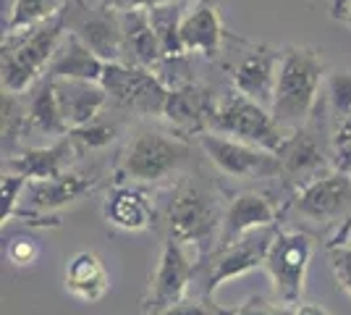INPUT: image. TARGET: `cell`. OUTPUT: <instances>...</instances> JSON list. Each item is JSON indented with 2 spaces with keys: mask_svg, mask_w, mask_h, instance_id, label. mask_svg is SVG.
<instances>
[{
  "mask_svg": "<svg viewBox=\"0 0 351 315\" xmlns=\"http://www.w3.org/2000/svg\"><path fill=\"white\" fill-rule=\"evenodd\" d=\"M228 202L220 189L202 176H181L168 202V240L181 242L197 255L199 263L215 253Z\"/></svg>",
  "mask_w": 351,
  "mask_h": 315,
  "instance_id": "6da1fadb",
  "label": "cell"
},
{
  "mask_svg": "<svg viewBox=\"0 0 351 315\" xmlns=\"http://www.w3.org/2000/svg\"><path fill=\"white\" fill-rule=\"evenodd\" d=\"M63 37H66L63 11L29 30L3 32V45H0L3 90L16 95L29 92L43 76H47Z\"/></svg>",
  "mask_w": 351,
  "mask_h": 315,
  "instance_id": "7a4b0ae2",
  "label": "cell"
},
{
  "mask_svg": "<svg viewBox=\"0 0 351 315\" xmlns=\"http://www.w3.org/2000/svg\"><path fill=\"white\" fill-rule=\"evenodd\" d=\"M325 63L312 47H286L280 53V71L273 97V119L286 132L304 129L320 100Z\"/></svg>",
  "mask_w": 351,
  "mask_h": 315,
  "instance_id": "3957f363",
  "label": "cell"
},
{
  "mask_svg": "<svg viewBox=\"0 0 351 315\" xmlns=\"http://www.w3.org/2000/svg\"><path fill=\"white\" fill-rule=\"evenodd\" d=\"M189 139L178 135H168L155 126H139L126 139V148L118 161L116 184H160L178 176L191 163Z\"/></svg>",
  "mask_w": 351,
  "mask_h": 315,
  "instance_id": "277c9868",
  "label": "cell"
},
{
  "mask_svg": "<svg viewBox=\"0 0 351 315\" xmlns=\"http://www.w3.org/2000/svg\"><path fill=\"white\" fill-rule=\"evenodd\" d=\"M283 213L307 229H336L328 247L349 244L351 237V174L330 171L322 179L299 189L291 200H286Z\"/></svg>",
  "mask_w": 351,
  "mask_h": 315,
  "instance_id": "5b68a950",
  "label": "cell"
},
{
  "mask_svg": "<svg viewBox=\"0 0 351 315\" xmlns=\"http://www.w3.org/2000/svg\"><path fill=\"white\" fill-rule=\"evenodd\" d=\"M210 132L247 142L254 148H263V150L276 152V155L286 148V142L291 137V132H286L278 121L273 119V113L267 108L249 100L247 95L236 90L218 97V108H215Z\"/></svg>",
  "mask_w": 351,
  "mask_h": 315,
  "instance_id": "8992f818",
  "label": "cell"
},
{
  "mask_svg": "<svg viewBox=\"0 0 351 315\" xmlns=\"http://www.w3.org/2000/svg\"><path fill=\"white\" fill-rule=\"evenodd\" d=\"M278 226H267V229L249 231L241 240L231 242L226 247H218L205 263H199V270H197V284H202L199 297L213 300V294L218 292L220 284L239 279L254 268H265L270 244L278 237Z\"/></svg>",
  "mask_w": 351,
  "mask_h": 315,
  "instance_id": "52a82bcc",
  "label": "cell"
},
{
  "mask_svg": "<svg viewBox=\"0 0 351 315\" xmlns=\"http://www.w3.org/2000/svg\"><path fill=\"white\" fill-rule=\"evenodd\" d=\"M315 255V240L307 231L296 229H280L278 237L270 244V253L265 260V270L273 281V292L278 302L286 307L302 305L304 294V279H307L309 263Z\"/></svg>",
  "mask_w": 351,
  "mask_h": 315,
  "instance_id": "ba28073f",
  "label": "cell"
},
{
  "mask_svg": "<svg viewBox=\"0 0 351 315\" xmlns=\"http://www.w3.org/2000/svg\"><path fill=\"white\" fill-rule=\"evenodd\" d=\"M197 145L202 148L210 163L218 168L226 179L236 181H270L280 179V158L276 152L254 148L247 142H239L223 135L197 137Z\"/></svg>",
  "mask_w": 351,
  "mask_h": 315,
  "instance_id": "9c48e42d",
  "label": "cell"
},
{
  "mask_svg": "<svg viewBox=\"0 0 351 315\" xmlns=\"http://www.w3.org/2000/svg\"><path fill=\"white\" fill-rule=\"evenodd\" d=\"M110 97V103L136 113V116H160L168 103V87L162 84L155 71L126 66V63H105V74L100 82Z\"/></svg>",
  "mask_w": 351,
  "mask_h": 315,
  "instance_id": "30bf717a",
  "label": "cell"
},
{
  "mask_svg": "<svg viewBox=\"0 0 351 315\" xmlns=\"http://www.w3.org/2000/svg\"><path fill=\"white\" fill-rule=\"evenodd\" d=\"M197 270H199V260L189 247H184L181 242L165 240L152 284L145 297V313L160 315L171 305L186 300L189 286L197 284Z\"/></svg>",
  "mask_w": 351,
  "mask_h": 315,
  "instance_id": "8fae6325",
  "label": "cell"
},
{
  "mask_svg": "<svg viewBox=\"0 0 351 315\" xmlns=\"http://www.w3.org/2000/svg\"><path fill=\"white\" fill-rule=\"evenodd\" d=\"M328 142H330V137H320V132L312 124H307L299 132H291L286 148L278 152L280 181H283V187L291 189V195H296L312 181L322 179L325 174L336 171V161L330 158V152L325 148Z\"/></svg>",
  "mask_w": 351,
  "mask_h": 315,
  "instance_id": "7c38bea8",
  "label": "cell"
},
{
  "mask_svg": "<svg viewBox=\"0 0 351 315\" xmlns=\"http://www.w3.org/2000/svg\"><path fill=\"white\" fill-rule=\"evenodd\" d=\"M66 32L73 34L103 60V63H123V37L118 14L108 8H89L84 0H69L63 8Z\"/></svg>",
  "mask_w": 351,
  "mask_h": 315,
  "instance_id": "4fadbf2b",
  "label": "cell"
},
{
  "mask_svg": "<svg viewBox=\"0 0 351 315\" xmlns=\"http://www.w3.org/2000/svg\"><path fill=\"white\" fill-rule=\"evenodd\" d=\"M278 71H280V53L265 45L244 47L239 60H236L234 66H228L234 90L247 95L249 100L260 103L267 110L273 108Z\"/></svg>",
  "mask_w": 351,
  "mask_h": 315,
  "instance_id": "5bb4252c",
  "label": "cell"
},
{
  "mask_svg": "<svg viewBox=\"0 0 351 315\" xmlns=\"http://www.w3.org/2000/svg\"><path fill=\"white\" fill-rule=\"evenodd\" d=\"M218 97L210 87L191 82L186 87L168 92V103L162 119L173 126V135L184 137H202L213 129V116L218 108Z\"/></svg>",
  "mask_w": 351,
  "mask_h": 315,
  "instance_id": "9a60e30c",
  "label": "cell"
},
{
  "mask_svg": "<svg viewBox=\"0 0 351 315\" xmlns=\"http://www.w3.org/2000/svg\"><path fill=\"white\" fill-rule=\"evenodd\" d=\"M283 215V208L276 205V200L265 192H239L228 200V208L223 215V229H220L218 247H226L231 242L241 240L249 231L267 229V226H278V218ZM215 247V250H218Z\"/></svg>",
  "mask_w": 351,
  "mask_h": 315,
  "instance_id": "2e32d148",
  "label": "cell"
},
{
  "mask_svg": "<svg viewBox=\"0 0 351 315\" xmlns=\"http://www.w3.org/2000/svg\"><path fill=\"white\" fill-rule=\"evenodd\" d=\"M79 148L71 137L56 139L47 148H27L19 150L16 155L5 158L3 171L24 176L27 181H50L63 176L66 171H71L73 158H79Z\"/></svg>",
  "mask_w": 351,
  "mask_h": 315,
  "instance_id": "e0dca14e",
  "label": "cell"
},
{
  "mask_svg": "<svg viewBox=\"0 0 351 315\" xmlns=\"http://www.w3.org/2000/svg\"><path fill=\"white\" fill-rule=\"evenodd\" d=\"M118 21H121V37H123V63L147 69V71H158L168 56L160 45V37L149 24L145 8L118 14Z\"/></svg>",
  "mask_w": 351,
  "mask_h": 315,
  "instance_id": "ac0fdd59",
  "label": "cell"
},
{
  "mask_svg": "<svg viewBox=\"0 0 351 315\" xmlns=\"http://www.w3.org/2000/svg\"><path fill=\"white\" fill-rule=\"evenodd\" d=\"M56 97H58L60 116L66 121L69 132L82 129L100 119L105 105L110 103L108 92L97 82H79V79H56Z\"/></svg>",
  "mask_w": 351,
  "mask_h": 315,
  "instance_id": "d6986e66",
  "label": "cell"
},
{
  "mask_svg": "<svg viewBox=\"0 0 351 315\" xmlns=\"http://www.w3.org/2000/svg\"><path fill=\"white\" fill-rule=\"evenodd\" d=\"M223 21H220V11L213 0H191L186 14L181 19V45L184 53H197L213 58L218 56L223 47Z\"/></svg>",
  "mask_w": 351,
  "mask_h": 315,
  "instance_id": "ffe728a7",
  "label": "cell"
},
{
  "mask_svg": "<svg viewBox=\"0 0 351 315\" xmlns=\"http://www.w3.org/2000/svg\"><path fill=\"white\" fill-rule=\"evenodd\" d=\"M97 176L95 174H84V171H66L63 176L50 181H29L24 197L29 213H53L58 208L73 205L82 197H87L95 187H97Z\"/></svg>",
  "mask_w": 351,
  "mask_h": 315,
  "instance_id": "44dd1931",
  "label": "cell"
},
{
  "mask_svg": "<svg viewBox=\"0 0 351 315\" xmlns=\"http://www.w3.org/2000/svg\"><path fill=\"white\" fill-rule=\"evenodd\" d=\"M105 221L123 231H147L155 224V205L134 184H113L103 202Z\"/></svg>",
  "mask_w": 351,
  "mask_h": 315,
  "instance_id": "7402d4cb",
  "label": "cell"
},
{
  "mask_svg": "<svg viewBox=\"0 0 351 315\" xmlns=\"http://www.w3.org/2000/svg\"><path fill=\"white\" fill-rule=\"evenodd\" d=\"M63 284H66V292L76 300L97 302L110 289V276H108L103 257L92 250H82L66 263Z\"/></svg>",
  "mask_w": 351,
  "mask_h": 315,
  "instance_id": "603a6c76",
  "label": "cell"
},
{
  "mask_svg": "<svg viewBox=\"0 0 351 315\" xmlns=\"http://www.w3.org/2000/svg\"><path fill=\"white\" fill-rule=\"evenodd\" d=\"M47 74L56 76V79H79V82H97L100 84L105 74V63L84 43H79L73 34L66 32Z\"/></svg>",
  "mask_w": 351,
  "mask_h": 315,
  "instance_id": "cb8c5ba5",
  "label": "cell"
},
{
  "mask_svg": "<svg viewBox=\"0 0 351 315\" xmlns=\"http://www.w3.org/2000/svg\"><path fill=\"white\" fill-rule=\"evenodd\" d=\"M24 103H27V113H29V129L40 132V135L56 137V139H63V137L71 135L63 116H60L58 97H56V82H53L50 74L43 76L27 92Z\"/></svg>",
  "mask_w": 351,
  "mask_h": 315,
  "instance_id": "d4e9b609",
  "label": "cell"
},
{
  "mask_svg": "<svg viewBox=\"0 0 351 315\" xmlns=\"http://www.w3.org/2000/svg\"><path fill=\"white\" fill-rule=\"evenodd\" d=\"M328 124L330 145L341 150L351 145V71L328 76Z\"/></svg>",
  "mask_w": 351,
  "mask_h": 315,
  "instance_id": "484cf974",
  "label": "cell"
},
{
  "mask_svg": "<svg viewBox=\"0 0 351 315\" xmlns=\"http://www.w3.org/2000/svg\"><path fill=\"white\" fill-rule=\"evenodd\" d=\"M184 14H186V5L181 0L147 8L149 24H152L155 34L160 37V45L168 58H184L186 56L184 45H181V19H184Z\"/></svg>",
  "mask_w": 351,
  "mask_h": 315,
  "instance_id": "4316f807",
  "label": "cell"
},
{
  "mask_svg": "<svg viewBox=\"0 0 351 315\" xmlns=\"http://www.w3.org/2000/svg\"><path fill=\"white\" fill-rule=\"evenodd\" d=\"M0 110H3V155L11 158L16 155V148L24 132L29 129V113H27V103L21 100V95L5 90H3Z\"/></svg>",
  "mask_w": 351,
  "mask_h": 315,
  "instance_id": "83f0119b",
  "label": "cell"
},
{
  "mask_svg": "<svg viewBox=\"0 0 351 315\" xmlns=\"http://www.w3.org/2000/svg\"><path fill=\"white\" fill-rule=\"evenodd\" d=\"M69 0H14L5 19V32H19L37 27L47 19L58 16Z\"/></svg>",
  "mask_w": 351,
  "mask_h": 315,
  "instance_id": "f1b7e54d",
  "label": "cell"
},
{
  "mask_svg": "<svg viewBox=\"0 0 351 315\" xmlns=\"http://www.w3.org/2000/svg\"><path fill=\"white\" fill-rule=\"evenodd\" d=\"M76 142L79 150H103L108 145H113L118 137V124L113 121L95 119L92 124L82 126V129H73L69 135Z\"/></svg>",
  "mask_w": 351,
  "mask_h": 315,
  "instance_id": "f546056e",
  "label": "cell"
},
{
  "mask_svg": "<svg viewBox=\"0 0 351 315\" xmlns=\"http://www.w3.org/2000/svg\"><path fill=\"white\" fill-rule=\"evenodd\" d=\"M27 184L29 181L24 179V176H16V174L3 171V181H0V197H3V213H0V218H3V224L11 221L16 215V202H19V197L24 195Z\"/></svg>",
  "mask_w": 351,
  "mask_h": 315,
  "instance_id": "4dcf8cb0",
  "label": "cell"
},
{
  "mask_svg": "<svg viewBox=\"0 0 351 315\" xmlns=\"http://www.w3.org/2000/svg\"><path fill=\"white\" fill-rule=\"evenodd\" d=\"M40 244L37 240H32V237H24V234H19L14 240L5 244V257L11 260V266H19V268H24V266H34L37 260H40Z\"/></svg>",
  "mask_w": 351,
  "mask_h": 315,
  "instance_id": "1f68e13d",
  "label": "cell"
},
{
  "mask_svg": "<svg viewBox=\"0 0 351 315\" xmlns=\"http://www.w3.org/2000/svg\"><path fill=\"white\" fill-rule=\"evenodd\" d=\"M328 260H330V270L336 276L338 286L351 297V244L328 247Z\"/></svg>",
  "mask_w": 351,
  "mask_h": 315,
  "instance_id": "d6a6232c",
  "label": "cell"
},
{
  "mask_svg": "<svg viewBox=\"0 0 351 315\" xmlns=\"http://www.w3.org/2000/svg\"><path fill=\"white\" fill-rule=\"evenodd\" d=\"M160 315H231V310H220L215 302L205 297H186L162 310Z\"/></svg>",
  "mask_w": 351,
  "mask_h": 315,
  "instance_id": "836d02e7",
  "label": "cell"
},
{
  "mask_svg": "<svg viewBox=\"0 0 351 315\" xmlns=\"http://www.w3.org/2000/svg\"><path fill=\"white\" fill-rule=\"evenodd\" d=\"M231 315H293V307H286L278 300L273 302L260 297V294H254V297L241 302L236 310H231Z\"/></svg>",
  "mask_w": 351,
  "mask_h": 315,
  "instance_id": "e575fe53",
  "label": "cell"
},
{
  "mask_svg": "<svg viewBox=\"0 0 351 315\" xmlns=\"http://www.w3.org/2000/svg\"><path fill=\"white\" fill-rule=\"evenodd\" d=\"M165 3H176V0H100V5L113 11V14H126V11H139V8H155V5H165Z\"/></svg>",
  "mask_w": 351,
  "mask_h": 315,
  "instance_id": "d590c367",
  "label": "cell"
},
{
  "mask_svg": "<svg viewBox=\"0 0 351 315\" xmlns=\"http://www.w3.org/2000/svg\"><path fill=\"white\" fill-rule=\"evenodd\" d=\"M293 315H330L325 307L320 305H312V302H304V305H296L293 307Z\"/></svg>",
  "mask_w": 351,
  "mask_h": 315,
  "instance_id": "8d00e7d4",
  "label": "cell"
},
{
  "mask_svg": "<svg viewBox=\"0 0 351 315\" xmlns=\"http://www.w3.org/2000/svg\"><path fill=\"white\" fill-rule=\"evenodd\" d=\"M341 21H346V24L351 27V5L346 8V14H343V19H341Z\"/></svg>",
  "mask_w": 351,
  "mask_h": 315,
  "instance_id": "74e56055",
  "label": "cell"
}]
</instances>
